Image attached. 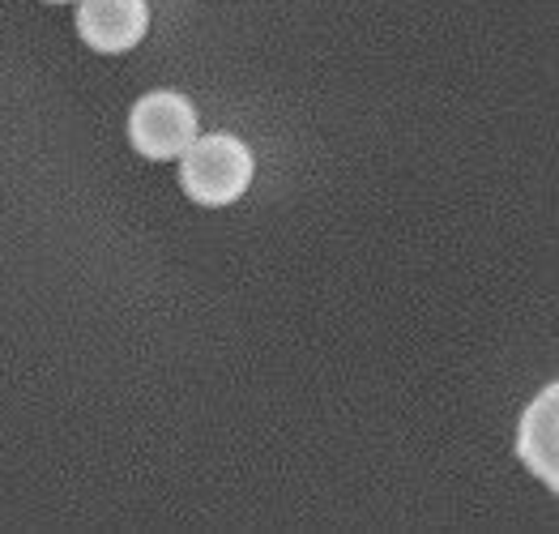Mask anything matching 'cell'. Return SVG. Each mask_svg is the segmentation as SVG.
<instances>
[{"label":"cell","instance_id":"obj_1","mask_svg":"<svg viewBox=\"0 0 559 534\" xmlns=\"http://www.w3.org/2000/svg\"><path fill=\"white\" fill-rule=\"evenodd\" d=\"M180 185L201 205H227L252 185V150L235 133L192 138V146L180 154Z\"/></svg>","mask_w":559,"mask_h":534},{"label":"cell","instance_id":"obj_2","mask_svg":"<svg viewBox=\"0 0 559 534\" xmlns=\"http://www.w3.org/2000/svg\"><path fill=\"white\" fill-rule=\"evenodd\" d=\"M197 138V107L180 91H150L129 111V142L145 158H180Z\"/></svg>","mask_w":559,"mask_h":534},{"label":"cell","instance_id":"obj_3","mask_svg":"<svg viewBox=\"0 0 559 534\" xmlns=\"http://www.w3.org/2000/svg\"><path fill=\"white\" fill-rule=\"evenodd\" d=\"M150 26L145 0H78V35L98 51L133 48Z\"/></svg>","mask_w":559,"mask_h":534},{"label":"cell","instance_id":"obj_4","mask_svg":"<svg viewBox=\"0 0 559 534\" xmlns=\"http://www.w3.org/2000/svg\"><path fill=\"white\" fill-rule=\"evenodd\" d=\"M556 385L543 389L530 402V411L521 419V432H516V449H521L525 466L551 487H556Z\"/></svg>","mask_w":559,"mask_h":534}]
</instances>
